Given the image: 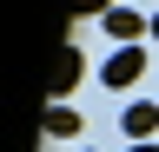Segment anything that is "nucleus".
I'll return each instance as SVG.
<instances>
[{
	"instance_id": "obj_1",
	"label": "nucleus",
	"mask_w": 159,
	"mask_h": 152,
	"mask_svg": "<svg viewBox=\"0 0 159 152\" xmlns=\"http://www.w3.org/2000/svg\"><path fill=\"white\" fill-rule=\"evenodd\" d=\"M99 20H106V33H113V40H126V46H139V33H152V20H146V13H133V7H106Z\"/></svg>"
},
{
	"instance_id": "obj_2",
	"label": "nucleus",
	"mask_w": 159,
	"mask_h": 152,
	"mask_svg": "<svg viewBox=\"0 0 159 152\" xmlns=\"http://www.w3.org/2000/svg\"><path fill=\"white\" fill-rule=\"evenodd\" d=\"M139 73H146V46H119L106 60V86H133Z\"/></svg>"
},
{
	"instance_id": "obj_3",
	"label": "nucleus",
	"mask_w": 159,
	"mask_h": 152,
	"mask_svg": "<svg viewBox=\"0 0 159 152\" xmlns=\"http://www.w3.org/2000/svg\"><path fill=\"white\" fill-rule=\"evenodd\" d=\"M73 86H80V46H60L53 53V99H66Z\"/></svg>"
},
{
	"instance_id": "obj_4",
	"label": "nucleus",
	"mask_w": 159,
	"mask_h": 152,
	"mask_svg": "<svg viewBox=\"0 0 159 152\" xmlns=\"http://www.w3.org/2000/svg\"><path fill=\"white\" fill-rule=\"evenodd\" d=\"M119 126H126V139H133V145H139V139H152V132H159V106H146V99H133Z\"/></svg>"
},
{
	"instance_id": "obj_5",
	"label": "nucleus",
	"mask_w": 159,
	"mask_h": 152,
	"mask_svg": "<svg viewBox=\"0 0 159 152\" xmlns=\"http://www.w3.org/2000/svg\"><path fill=\"white\" fill-rule=\"evenodd\" d=\"M73 132H80V112H73L66 99H53V106H47V139H73Z\"/></svg>"
},
{
	"instance_id": "obj_6",
	"label": "nucleus",
	"mask_w": 159,
	"mask_h": 152,
	"mask_svg": "<svg viewBox=\"0 0 159 152\" xmlns=\"http://www.w3.org/2000/svg\"><path fill=\"white\" fill-rule=\"evenodd\" d=\"M80 13H106V0H80Z\"/></svg>"
},
{
	"instance_id": "obj_7",
	"label": "nucleus",
	"mask_w": 159,
	"mask_h": 152,
	"mask_svg": "<svg viewBox=\"0 0 159 152\" xmlns=\"http://www.w3.org/2000/svg\"><path fill=\"white\" fill-rule=\"evenodd\" d=\"M126 152H159V145H152V139H139V145H126Z\"/></svg>"
},
{
	"instance_id": "obj_8",
	"label": "nucleus",
	"mask_w": 159,
	"mask_h": 152,
	"mask_svg": "<svg viewBox=\"0 0 159 152\" xmlns=\"http://www.w3.org/2000/svg\"><path fill=\"white\" fill-rule=\"evenodd\" d=\"M152 40H159V13H152Z\"/></svg>"
}]
</instances>
